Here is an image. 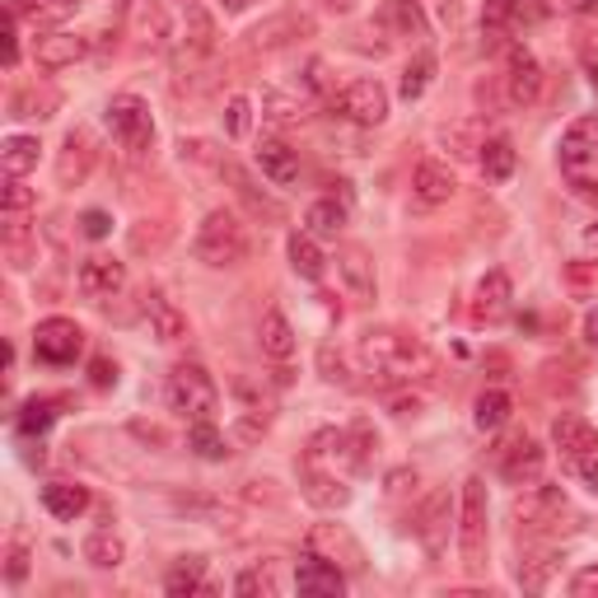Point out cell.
Listing matches in <instances>:
<instances>
[{
    "mask_svg": "<svg viewBox=\"0 0 598 598\" xmlns=\"http://www.w3.org/2000/svg\"><path fill=\"white\" fill-rule=\"evenodd\" d=\"M566 463H570V473L598 496V454H580V458H566Z\"/></svg>",
    "mask_w": 598,
    "mask_h": 598,
    "instance_id": "obj_45",
    "label": "cell"
},
{
    "mask_svg": "<svg viewBox=\"0 0 598 598\" xmlns=\"http://www.w3.org/2000/svg\"><path fill=\"white\" fill-rule=\"evenodd\" d=\"M473 420H477L482 430H500L505 420H509V397H505L500 388L482 393V397H477V412H473Z\"/></svg>",
    "mask_w": 598,
    "mask_h": 598,
    "instance_id": "obj_40",
    "label": "cell"
},
{
    "mask_svg": "<svg viewBox=\"0 0 598 598\" xmlns=\"http://www.w3.org/2000/svg\"><path fill=\"white\" fill-rule=\"evenodd\" d=\"M388 14H393V24L403 29V33H412V38H426V14L416 10V0H393Z\"/></svg>",
    "mask_w": 598,
    "mask_h": 598,
    "instance_id": "obj_43",
    "label": "cell"
},
{
    "mask_svg": "<svg viewBox=\"0 0 598 598\" xmlns=\"http://www.w3.org/2000/svg\"><path fill=\"white\" fill-rule=\"evenodd\" d=\"M126 557V543L113 534V528H94L90 538H84V561L94 570H118Z\"/></svg>",
    "mask_w": 598,
    "mask_h": 598,
    "instance_id": "obj_31",
    "label": "cell"
},
{
    "mask_svg": "<svg viewBox=\"0 0 598 598\" xmlns=\"http://www.w3.org/2000/svg\"><path fill=\"white\" fill-rule=\"evenodd\" d=\"M243 6H253V0H225V10H243Z\"/></svg>",
    "mask_w": 598,
    "mask_h": 598,
    "instance_id": "obj_55",
    "label": "cell"
},
{
    "mask_svg": "<svg viewBox=\"0 0 598 598\" xmlns=\"http://www.w3.org/2000/svg\"><path fill=\"white\" fill-rule=\"evenodd\" d=\"M33 356L57 369L75 365L84 356V327L75 318H42L33 327Z\"/></svg>",
    "mask_w": 598,
    "mask_h": 598,
    "instance_id": "obj_7",
    "label": "cell"
},
{
    "mask_svg": "<svg viewBox=\"0 0 598 598\" xmlns=\"http://www.w3.org/2000/svg\"><path fill=\"white\" fill-rule=\"evenodd\" d=\"M257 169L267 173L276 187H291V183L300 179V154L285 145V141L272 136V141H262V145H257Z\"/></svg>",
    "mask_w": 598,
    "mask_h": 598,
    "instance_id": "obj_26",
    "label": "cell"
},
{
    "mask_svg": "<svg viewBox=\"0 0 598 598\" xmlns=\"http://www.w3.org/2000/svg\"><path fill=\"white\" fill-rule=\"evenodd\" d=\"M103 122L113 131V141L131 154H145L154 145V118H150V103L141 94H113L103 108Z\"/></svg>",
    "mask_w": 598,
    "mask_h": 598,
    "instance_id": "obj_6",
    "label": "cell"
},
{
    "mask_svg": "<svg viewBox=\"0 0 598 598\" xmlns=\"http://www.w3.org/2000/svg\"><path fill=\"white\" fill-rule=\"evenodd\" d=\"M24 575H29V547H24V543H14V547H10V557H6V580L19 585Z\"/></svg>",
    "mask_w": 598,
    "mask_h": 598,
    "instance_id": "obj_47",
    "label": "cell"
},
{
    "mask_svg": "<svg viewBox=\"0 0 598 598\" xmlns=\"http://www.w3.org/2000/svg\"><path fill=\"white\" fill-rule=\"evenodd\" d=\"M557 164L575 192L598 196V118H575L566 126V136L557 145Z\"/></svg>",
    "mask_w": 598,
    "mask_h": 598,
    "instance_id": "obj_2",
    "label": "cell"
},
{
    "mask_svg": "<svg viewBox=\"0 0 598 598\" xmlns=\"http://www.w3.org/2000/svg\"><path fill=\"white\" fill-rule=\"evenodd\" d=\"M543 94V65L528 48H509L505 57V103L509 108H534Z\"/></svg>",
    "mask_w": 598,
    "mask_h": 598,
    "instance_id": "obj_12",
    "label": "cell"
},
{
    "mask_svg": "<svg viewBox=\"0 0 598 598\" xmlns=\"http://www.w3.org/2000/svg\"><path fill=\"white\" fill-rule=\"evenodd\" d=\"M300 486H304V500L318 505V509H342L351 500V486L342 482V473L318 468V463H308V458H304V468H300Z\"/></svg>",
    "mask_w": 598,
    "mask_h": 598,
    "instance_id": "obj_16",
    "label": "cell"
},
{
    "mask_svg": "<svg viewBox=\"0 0 598 598\" xmlns=\"http://www.w3.org/2000/svg\"><path fill=\"white\" fill-rule=\"evenodd\" d=\"M38 136H6V145H0V164H6L10 179H24L29 169H38Z\"/></svg>",
    "mask_w": 598,
    "mask_h": 598,
    "instance_id": "obj_36",
    "label": "cell"
},
{
    "mask_svg": "<svg viewBox=\"0 0 598 598\" xmlns=\"http://www.w3.org/2000/svg\"><path fill=\"white\" fill-rule=\"evenodd\" d=\"M196 257L206 267H239L249 257V230H243V220L234 211H211L202 220V230H196Z\"/></svg>",
    "mask_w": 598,
    "mask_h": 598,
    "instance_id": "obj_5",
    "label": "cell"
},
{
    "mask_svg": "<svg viewBox=\"0 0 598 598\" xmlns=\"http://www.w3.org/2000/svg\"><path fill=\"white\" fill-rule=\"evenodd\" d=\"M52 420H57V407L52 403H24V412L14 416V426H19V435H48L52 430Z\"/></svg>",
    "mask_w": 598,
    "mask_h": 598,
    "instance_id": "obj_41",
    "label": "cell"
},
{
    "mask_svg": "<svg viewBox=\"0 0 598 598\" xmlns=\"http://www.w3.org/2000/svg\"><path fill=\"white\" fill-rule=\"evenodd\" d=\"M570 515V505H566V496L557 491V486H528V496H519L515 500V519H519V528H528V534H551L561 519Z\"/></svg>",
    "mask_w": 598,
    "mask_h": 598,
    "instance_id": "obj_10",
    "label": "cell"
},
{
    "mask_svg": "<svg viewBox=\"0 0 598 598\" xmlns=\"http://www.w3.org/2000/svg\"><path fill=\"white\" fill-rule=\"evenodd\" d=\"M580 10H585V14H594V10H598V0H580Z\"/></svg>",
    "mask_w": 598,
    "mask_h": 598,
    "instance_id": "obj_56",
    "label": "cell"
},
{
    "mask_svg": "<svg viewBox=\"0 0 598 598\" xmlns=\"http://www.w3.org/2000/svg\"><path fill=\"white\" fill-rule=\"evenodd\" d=\"M496 468L509 486H534L543 482V468H547V454L534 435H509L500 439V449H496Z\"/></svg>",
    "mask_w": 598,
    "mask_h": 598,
    "instance_id": "obj_8",
    "label": "cell"
},
{
    "mask_svg": "<svg viewBox=\"0 0 598 598\" xmlns=\"http://www.w3.org/2000/svg\"><path fill=\"white\" fill-rule=\"evenodd\" d=\"M332 108L356 126H379V122H388V90L379 80H356L332 94Z\"/></svg>",
    "mask_w": 598,
    "mask_h": 598,
    "instance_id": "obj_9",
    "label": "cell"
},
{
    "mask_svg": "<svg viewBox=\"0 0 598 598\" xmlns=\"http://www.w3.org/2000/svg\"><path fill=\"white\" fill-rule=\"evenodd\" d=\"M33 206V192L24 187V179H10L6 173V215H24Z\"/></svg>",
    "mask_w": 598,
    "mask_h": 598,
    "instance_id": "obj_44",
    "label": "cell"
},
{
    "mask_svg": "<svg viewBox=\"0 0 598 598\" xmlns=\"http://www.w3.org/2000/svg\"><path fill=\"white\" fill-rule=\"evenodd\" d=\"M308 551H314V557H327L332 566H342L351 575L365 570V551H361L356 538H351L346 524H314L308 528Z\"/></svg>",
    "mask_w": 598,
    "mask_h": 598,
    "instance_id": "obj_11",
    "label": "cell"
},
{
    "mask_svg": "<svg viewBox=\"0 0 598 598\" xmlns=\"http://www.w3.org/2000/svg\"><path fill=\"white\" fill-rule=\"evenodd\" d=\"M187 449H196L206 463H225V458H230V439L215 430V420H192V430H187Z\"/></svg>",
    "mask_w": 598,
    "mask_h": 598,
    "instance_id": "obj_37",
    "label": "cell"
},
{
    "mask_svg": "<svg viewBox=\"0 0 598 598\" xmlns=\"http://www.w3.org/2000/svg\"><path fill=\"white\" fill-rule=\"evenodd\" d=\"M285 253H291V267H295V276H304V281H318L323 272H327V257H323V249H318V239L314 234H291V243H285Z\"/></svg>",
    "mask_w": 598,
    "mask_h": 598,
    "instance_id": "obj_30",
    "label": "cell"
},
{
    "mask_svg": "<svg viewBox=\"0 0 598 598\" xmlns=\"http://www.w3.org/2000/svg\"><path fill=\"white\" fill-rule=\"evenodd\" d=\"M225 126H230V136H234V141L249 136V99H230V118H225Z\"/></svg>",
    "mask_w": 598,
    "mask_h": 598,
    "instance_id": "obj_46",
    "label": "cell"
},
{
    "mask_svg": "<svg viewBox=\"0 0 598 598\" xmlns=\"http://www.w3.org/2000/svg\"><path fill=\"white\" fill-rule=\"evenodd\" d=\"M430 75H435V57H430V52H420V57L407 65V71H403V99L412 103V99H420V94H426Z\"/></svg>",
    "mask_w": 598,
    "mask_h": 598,
    "instance_id": "obj_42",
    "label": "cell"
},
{
    "mask_svg": "<svg viewBox=\"0 0 598 598\" xmlns=\"http://www.w3.org/2000/svg\"><path fill=\"white\" fill-rule=\"evenodd\" d=\"M585 337H589V346H598V308L585 314Z\"/></svg>",
    "mask_w": 598,
    "mask_h": 598,
    "instance_id": "obj_54",
    "label": "cell"
},
{
    "mask_svg": "<svg viewBox=\"0 0 598 598\" xmlns=\"http://www.w3.org/2000/svg\"><path fill=\"white\" fill-rule=\"evenodd\" d=\"M42 509H48L52 519H80L84 509H90V486H80V482H48L42 486Z\"/></svg>",
    "mask_w": 598,
    "mask_h": 598,
    "instance_id": "obj_23",
    "label": "cell"
},
{
    "mask_svg": "<svg viewBox=\"0 0 598 598\" xmlns=\"http://www.w3.org/2000/svg\"><path fill=\"white\" fill-rule=\"evenodd\" d=\"M10 14L19 24H33V29H61L65 19L80 10V0H6Z\"/></svg>",
    "mask_w": 598,
    "mask_h": 598,
    "instance_id": "obj_20",
    "label": "cell"
},
{
    "mask_svg": "<svg viewBox=\"0 0 598 598\" xmlns=\"http://www.w3.org/2000/svg\"><path fill=\"white\" fill-rule=\"evenodd\" d=\"M486 524H491V505H486V482L468 477L463 482V500H458V551H463V570L482 575L486 566Z\"/></svg>",
    "mask_w": 598,
    "mask_h": 598,
    "instance_id": "obj_3",
    "label": "cell"
},
{
    "mask_svg": "<svg viewBox=\"0 0 598 598\" xmlns=\"http://www.w3.org/2000/svg\"><path fill=\"white\" fill-rule=\"evenodd\" d=\"M164 397H169V407L179 416H187V420H211L215 407H220V388L206 374V365H196V361L173 365L169 384H164Z\"/></svg>",
    "mask_w": 598,
    "mask_h": 598,
    "instance_id": "obj_4",
    "label": "cell"
},
{
    "mask_svg": "<svg viewBox=\"0 0 598 598\" xmlns=\"http://www.w3.org/2000/svg\"><path fill=\"white\" fill-rule=\"evenodd\" d=\"M407 491H416V473H412V468L388 473V500H403Z\"/></svg>",
    "mask_w": 598,
    "mask_h": 598,
    "instance_id": "obj_49",
    "label": "cell"
},
{
    "mask_svg": "<svg viewBox=\"0 0 598 598\" xmlns=\"http://www.w3.org/2000/svg\"><path fill=\"white\" fill-rule=\"evenodd\" d=\"M164 589L169 594H215V585L206 580V561L202 557H183L164 575Z\"/></svg>",
    "mask_w": 598,
    "mask_h": 598,
    "instance_id": "obj_32",
    "label": "cell"
},
{
    "mask_svg": "<svg viewBox=\"0 0 598 598\" xmlns=\"http://www.w3.org/2000/svg\"><path fill=\"white\" fill-rule=\"evenodd\" d=\"M449 519H454V505H449V491H435L426 505H420V524L416 534L420 543L430 547V557H439L445 551V534H449Z\"/></svg>",
    "mask_w": 598,
    "mask_h": 598,
    "instance_id": "obj_24",
    "label": "cell"
},
{
    "mask_svg": "<svg viewBox=\"0 0 598 598\" xmlns=\"http://www.w3.org/2000/svg\"><path fill=\"white\" fill-rule=\"evenodd\" d=\"M75 285H80V295H90V300H108V295H118L122 285H126V267L118 257H84L80 262V272H75Z\"/></svg>",
    "mask_w": 598,
    "mask_h": 598,
    "instance_id": "obj_14",
    "label": "cell"
},
{
    "mask_svg": "<svg viewBox=\"0 0 598 598\" xmlns=\"http://www.w3.org/2000/svg\"><path fill=\"white\" fill-rule=\"evenodd\" d=\"M551 439H557V449H561L566 458L598 454V430L589 426L585 416H575V412H561L557 420H551Z\"/></svg>",
    "mask_w": 598,
    "mask_h": 598,
    "instance_id": "obj_21",
    "label": "cell"
},
{
    "mask_svg": "<svg viewBox=\"0 0 598 598\" xmlns=\"http://www.w3.org/2000/svg\"><path fill=\"white\" fill-rule=\"evenodd\" d=\"M145 318H150V327H154V337L169 342V346L187 337V314H183V308L173 304L164 291H150V295H145Z\"/></svg>",
    "mask_w": 598,
    "mask_h": 598,
    "instance_id": "obj_22",
    "label": "cell"
},
{
    "mask_svg": "<svg viewBox=\"0 0 598 598\" xmlns=\"http://www.w3.org/2000/svg\"><path fill=\"white\" fill-rule=\"evenodd\" d=\"M57 90H48V84H24L14 99H10V118H52L57 113Z\"/></svg>",
    "mask_w": 598,
    "mask_h": 598,
    "instance_id": "obj_33",
    "label": "cell"
},
{
    "mask_svg": "<svg viewBox=\"0 0 598 598\" xmlns=\"http://www.w3.org/2000/svg\"><path fill=\"white\" fill-rule=\"evenodd\" d=\"M473 314L482 323H500L509 314V276L505 272H486L477 281V300H473Z\"/></svg>",
    "mask_w": 598,
    "mask_h": 598,
    "instance_id": "obj_27",
    "label": "cell"
},
{
    "mask_svg": "<svg viewBox=\"0 0 598 598\" xmlns=\"http://www.w3.org/2000/svg\"><path fill=\"white\" fill-rule=\"evenodd\" d=\"M295 589L300 594H342L346 589V570L308 551V557H300V566H295Z\"/></svg>",
    "mask_w": 598,
    "mask_h": 598,
    "instance_id": "obj_19",
    "label": "cell"
},
{
    "mask_svg": "<svg viewBox=\"0 0 598 598\" xmlns=\"http://www.w3.org/2000/svg\"><path fill=\"white\" fill-rule=\"evenodd\" d=\"M412 192H416V202H420V206H445L449 196L458 192V179H454L445 164L420 160L416 173H412Z\"/></svg>",
    "mask_w": 598,
    "mask_h": 598,
    "instance_id": "obj_18",
    "label": "cell"
},
{
    "mask_svg": "<svg viewBox=\"0 0 598 598\" xmlns=\"http://www.w3.org/2000/svg\"><path fill=\"white\" fill-rule=\"evenodd\" d=\"M90 379H94V388L118 384V365H113V361H94V365H90Z\"/></svg>",
    "mask_w": 598,
    "mask_h": 598,
    "instance_id": "obj_52",
    "label": "cell"
},
{
    "mask_svg": "<svg viewBox=\"0 0 598 598\" xmlns=\"http://www.w3.org/2000/svg\"><path fill=\"white\" fill-rule=\"evenodd\" d=\"M183 6H196V0H183Z\"/></svg>",
    "mask_w": 598,
    "mask_h": 598,
    "instance_id": "obj_58",
    "label": "cell"
},
{
    "mask_svg": "<svg viewBox=\"0 0 598 598\" xmlns=\"http://www.w3.org/2000/svg\"><path fill=\"white\" fill-rule=\"evenodd\" d=\"M543 10H547V14H557V10L570 14V10H580V0H543Z\"/></svg>",
    "mask_w": 598,
    "mask_h": 598,
    "instance_id": "obj_53",
    "label": "cell"
},
{
    "mask_svg": "<svg viewBox=\"0 0 598 598\" xmlns=\"http://www.w3.org/2000/svg\"><path fill=\"white\" fill-rule=\"evenodd\" d=\"M80 225H84V234H90V239H103L108 230H113V220H108L103 211H84V215H80Z\"/></svg>",
    "mask_w": 598,
    "mask_h": 598,
    "instance_id": "obj_51",
    "label": "cell"
},
{
    "mask_svg": "<svg viewBox=\"0 0 598 598\" xmlns=\"http://www.w3.org/2000/svg\"><path fill=\"white\" fill-rule=\"evenodd\" d=\"M477 164H482L486 183H509L515 179V164H519V150L509 136H486L482 150H477Z\"/></svg>",
    "mask_w": 598,
    "mask_h": 598,
    "instance_id": "obj_25",
    "label": "cell"
},
{
    "mask_svg": "<svg viewBox=\"0 0 598 598\" xmlns=\"http://www.w3.org/2000/svg\"><path fill=\"white\" fill-rule=\"evenodd\" d=\"M257 342H262V356L291 361L295 356V327H291V318H285L281 308H267V314H262V327H257Z\"/></svg>",
    "mask_w": 598,
    "mask_h": 598,
    "instance_id": "obj_28",
    "label": "cell"
},
{
    "mask_svg": "<svg viewBox=\"0 0 598 598\" xmlns=\"http://www.w3.org/2000/svg\"><path fill=\"white\" fill-rule=\"evenodd\" d=\"M570 594L575 598H598V566H585L570 575Z\"/></svg>",
    "mask_w": 598,
    "mask_h": 598,
    "instance_id": "obj_48",
    "label": "cell"
},
{
    "mask_svg": "<svg viewBox=\"0 0 598 598\" xmlns=\"http://www.w3.org/2000/svg\"><path fill=\"white\" fill-rule=\"evenodd\" d=\"M361 361H365V369L384 374V379H416V374L430 369V351L420 346L412 332L374 327L361 337Z\"/></svg>",
    "mask_w": 598,
    "mask_h": 598,
    "instance_id": "obj_1",
    "label": "cell"
},
{
    "mask_svg": "<svg viewBox=\"0 0 598 598\" xmlns=\"http://www.w3.org/2000/svg\"><path fill=\"white\" fill-rule=\"evenodd\" d=\"M585 239H589V243H598V225H589V230H585Z\"/></svg>",
    "mask_w": 598,
    "mask_h": 598,
    "instance_id": "obj_57",
    "label": "cell"
},
{
    "mask_svg": "<svg viewBox=\"0 0 598 598\" xmlns=\"http://www.w3.org/2000/svg\"><path fill=\"white\" fill-rule=\"evenodd\" d=\"M84 52H90V38L65 33V29H52V33H42V38L33 42L38 71H65V65H75Z\"/></svg>",
    "mask_w": 598,
    "mask_h": 598,
    "instance_id": "obj_15",
    "label": "cell"
},
{
    "mask_svg": "<svg viewBox=\"0 0 598 598\" xmlns=\"http://www.w3.org/2000/svg\"><path fill=\"white\" fill-rule=\"evenodd\" d=\"M304 230L314 234V239H337V234L346 230V206H342V202H332V196H323V202L308 206Z\"/></svg>",
    "mask_w": 598,
    "mask_h": 598,
    "instance_id": "obj_34",
    "label": "cell"
},
{
    "mask_svg": "<svg viewBox=\"0 0 598 598\" xmlns=\"http://www.w3.org/2000/svg\"><path fill=\"white\" fill-rule=\"evenodd\" d=\"M183 52L187 57H206L215 52V24L202 6H187V24H183Z\"/></svg>",
    "mask_w": 598,
    "mask_h": 598,
    "instance_id": "obj_35",
    "label": "cell"
},
{
    "mask_svg": "<svg viewBox=\"0 0 598 598\" xmlns=\"http://www.w3.org/2000/svg\"><path fill=\"white\" fill-rule=\"evenodd\" d=\"M220 173H225V179L234 183V192L243 196V202H249V211H253V215H267V220H281V206L272 202V196H262V192H257V187H253L249 179H243V169L225 164V169H220Z\"/></svg>",
    "mask_w": 598,
    "mask_h": 598,
    "instance_id": "obj_39",
    "label": "cell"
},
{
    "mask_svg": "<svg viewBox=\"0 0 598 598\" xmlns=\"http://www.w3.org/2000/svg\"><path fill=\"white\" fill-rule=\"evenodd\" d=\"M33 249H38V239H33V230L24 225V215H6V253H10V267H29Z\"/></svg>",
    "mask_w": 598,
    "mask_h": 598,
    "instance_id": "obj_38",
    "label": "cell"
},
{
    "mask_svg": "<svg viewBox=\"0 0 598 598\" xmlns=\"http://www.w3.org/2000/svg\"><path fill=\"white\" fill-rule=\"evenodd\" d=\"M90 169H94V141H90V131H71V136L61 141V154H57V183L61 187H80L84 179H90Z\"/></svg>",
    "mask_w": 598,
    "mask_h": 598,
    "instance_id": "obj_17",
    "label": "cell"
},
{
    "mask_svg": "<svg viewBox=\"0 0 598 598\" xmlns=\"http://www.w3.org/2000/svg\"><path fill=\"white\" fill-rule=\"evenodd\" d=\"M547 10L543 0H486L482 10V33L486 38H505V33H519L528 24H538Z\"/></svg>",
    "mask_w": 598,
    "mask_h": 598,
    "instance_id": "obj_13",
    "label": "cell"
},
{
    "mask_svg": "<svg viewBox=\"0 0 598 598\" xmlns=\"http://www.w3.org/2000/svg\"><path fill=\"white\" fill-rule=\"evenodd\" d=\"M337 272L356 300H374V262L365 257V249H351V243L337 249Z\"/></svg>",
    "mask_w": 598,
    "mask_h": 598,
    "instance_id": "obj_29",
    "label": "cell"
},
{
    "mask_svg": "<svg viewBox=\"0 0 598 598\" xmlns=\"http://www.w3.org/2000/svg\"><path fill=\"white\" fill-rule=\"evenodd\" d=\"M234 589H239V594H272V580H267L262 570H243L239 580H234Z\"/></svg>",
    "mask_w": 598,
    "mask_h": 598,
    "instance_id": "obj_50",
    "label": "cell"
}]
</instances>
